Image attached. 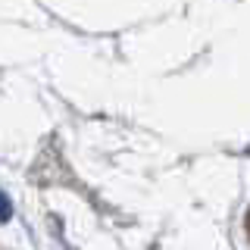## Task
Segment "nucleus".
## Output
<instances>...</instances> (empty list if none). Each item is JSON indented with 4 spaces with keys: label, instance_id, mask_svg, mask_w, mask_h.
I'll use <instances>...</instances> for the list:
<instances>
[{
    "label": "nucleus",
    "instance_id": "obj_1",
    "mask_svg": "<svg viewBox=\"0 0 250 250\" xmlns=\"http://www.w3.org/2000/svg\"><path fill=\"white\" fill-rule=\"evenodd\" d=\"M10 216H13V203H10V197H6L3 191H0V222H6Z\"/></svg>",
    "mask_w": 250,
    "mask_h": 250
}]
</instances>
